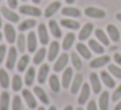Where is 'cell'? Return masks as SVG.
Here are the masks:
<instances>
[{
  "mask_svg": "<svg viewBox=\"0 0 121 110\" xmlns=\"http://www.w3.org/2000/svg\"><path fill=\"white\" fill-rule=\"evenodd\" d=\"M89 79H90V86H91L94 93L99 94L100 92H102V80H100L99 75H98L96 73H91L89 76Z\"/></svg>",
  "mask_w": 121,
  "mask_h": 110,
  "instance_id": "obj_1",
  "label": "cell"
},
{
  "mask_svg": "<svg viewBox=\"0 0 121 110\" xmlns=\"http://www.w3.org/2000/svg\"><path fill=\"white\" fill-rule=\"evenodd\" d=\"M66 65H68V55L66 53H63L57 57L55 65H53V71L55 73H60V71L65 70L66 69Z\"/></svg>",
  "mask_w": 121,
  "mask_h": 110,
  "instance_id": "obj_2",
  "label": "cell"
},
{
  "mask_svg": "<svg viewBox=\"0 0 121 110\" xmlns=\"http://www.w3.org/2000/svg\"><path fill=\"white\" fill-rule=\"evenodd\" d=\"M37 45H38V40H37V34L34 31H30L27 34L26 38V48L30 53L37 52Z\"/></svg>",
  "mask_w": 121,
  "mask_h": 110,
  "instance_id": "obj_3",
  "label": "cell"
},
{
  "mask_svg": "<svg viewBox=\"0 0 121 110\" xmlns=\"http://www.w3.org/2000/svg\"><path fill=\"white\" fill-rule=\"evenodd\" d=\"M20 13L26 14V16H31V17H39L40 14H42V11H40L38 7L22 5V7H20Z\"/></svg>",
  "mask_w": 121,
  "mask_h": 110,
  "instance_id": "obj_4",
  "label": "cell"
},
{
  "mask_svg": "<svg viewBox=\"0 0 121 110\" xmlns=\"http://www.w3.org/2000/svg\"><path fill=\"white\" fill-rule=\"evenodd\" d=\"M4 35H5L7 42L11 43V44H13V43L16 42V39H17L16 30H14V27L12 26L11 24H5V25H4Z\"/></svg>",
  "mask_w": 121,
  "mask_h": 110,
  "instance_id": "obj_5",
  "label": "cell"
},
{
  "mask_svg": "<svg viewBox=\"0 0 121 110\" xmlns=\"http://www.w3.org/2000/svg\"><path fill=\"white\" fill-rule=\"evenodd\" d=\"M17 48L14 47H11L9 48V52L7 55V69L8 70H12L16 65V61H17Z\"/></svg>",
  "mask_w": 121,
  "mask_h": 110,
  "instance_id": "obj_6",
  "label": "cell"
},
{
  "mask_svg": "<svg viewBox=\"0 0 121 110\" xmlns=\"http://www.w3.org/2000/svg\"><path fill=\"white\" fill-rule=\"evenodd\" d=\"M38 38H39V42L42 43V45H46L50 43V35L47 31V26L44 24H40L38 26Z\"/></svg>",
  "mask_w": 121,
  "mask_h": 110,
  "instance_id": "obj_7",
  "label": "cell"
},
{
  "mask_svg": "<svg viewBox=\"0 0 121 110\" xmlns=\"http://www.w3.org/2000/svg\"><path fill=\"white\" fill-rule=\"evenodd\" d=\"M59 51H60V44H59L57 40H53L50 44V48H48V52H47L48 61H55L56 58H57Z\"/></svg>",
  "mask_w": 121,
  "mask_h": 110,
  "instance_id": "obj_8",
  "label": "cell"
},
{
  "mask_svg": "<svg viewBox=\"0 0 121 110\" xmlns=\"http://www.w3.org/2000/svg\"><path fill=\"white\" fill-rule=\"evenodd\" d=\"M85 14L91 18H104L105 17V12L103 9L95 8V7H87L85 9Z\"/></svg>",
  "mask_w": 121,
  "mask_h": 110,
  "instance_id": "obj_9",
  "label": "cell"
},
{
  "mask_svg": "<svg viewBox=\"0 0 121 110\" xmlns=\"http://www.w3.org/2000/svg\"><path fill=\"white\" fill-rule=\"evenodd\" d=\"M92 30H94V25H92V24H86V25H85V26L81 29L79 34H78L79 42H85V40L89 39L90 35L92 34Z\"/></svg>",
  "mask_w": 121,
  "mask_h": 110,
  "instance_id": "obj_10",
  "label": "cell"
},
{
  "mask_svg": "<svg viewBox=\"0 0 121 110\" xmlns=\"http://www.w3.org/2000/svg\"><path fill=\"white\" fill-rule=\"evenodd\" d=\"M109 56H99L98 58H95V60H92L91 62H90V67L91 69H99V67H103L104 65H108L109 63Z\"/></svg>",
  "mask_w": 121,
  "mask_h": 110,
  "instance_id": "obj_11",
  "label": "cell"
},
{
  "mask_svg": "<svg viewBox=\"0 0 121 110\" xmlns=\"http://www.w3.org/2000/svg\"><path fill=\"white\" fill-rule=\"evenodd\" d=\"M89 96H90V86H89V83L82 84L81 92H79V96H78V104L79 105H85L87 101H89Z\"/></svg>",
  "mask_w": 121,
  "mask_h": 110,
  "instance_id": "obj_12",
  "label": "cell"
},
{
  "mask_svg": "<svg viewBox=\"0 0 121 110\" xmlns=\"http://www.w3.org/2000/svg\"><path fill=\"white\" fill-rule=\"evenodd\" d=\"M73 79V69L72 67H66L63 73V79H61V87L63 88H68L72 83Z\"/></svg>",
  "mask_w": 121,
  "mask_h": 110,
  "instance_id": "obj_13",
  "label": "cell"
},
{
  "mask_svg": "<svg viewBox=\"0 0 121 110\" xmlns=\"http://www.w3.org/2000/svg\"><path fill=\"white\" fill-rule=\"evenodd\" d=\"M48 75H50V65H47V63H42L39 71H38V83L43 84L46 80H47Z\"/></svg>",
  "mask_w": 121,
  "mask_h": 110,
  "instance_id": "obj_14",
  "label": "cell"
},
{
  "mask_svg": "<svg viewBox=\"0 0 121 110\" xmlns=\"http://www.w3.org/2000/svg\"><path fill=\"white\" fill-rule=\"evenodd\" d=\"M82 84H83V76H82L81 74H77V75L74 76L73 82H72L70 92L73 94H77V93H78V91L82 88Z\"/></svg>",
  "mask_w": 121,
  "mask_h": 110,
  "instance_id": "obj_15",
  "label": "cell"
},
{
  "mask_svg": "<svg viewBox=\"0 0 121 110\" xmlns=\"http://www.w3.org/2000/svg\"><path fill=\"white\" fill-rule=\"evenodd\" d=\"M22 96H24V100L26 101L27 106L30 109H37V100H35L34 94L29 91V89H24L22 91Z\"/></svg>",
  "mask_w": 121,
  "mask_h": 110,
  "instance_id": "obj_16",
  "label": "cell"
},
{
  "mask_svg": "<svg viewBox=\"0 0 121 110\" xmlns=\"http://www.w3.org/2000/svg\"><path fill=\"white\" fill-rule=\"evenodd\" d=\"M1 14H3V17H5V18L8 20L9 22H13V24H16V22L20 21L18 14L14 13L12 9L7 8V7H3V8H1Z\"/></svg>",
  "mask_w": 121,
  "mask_h": 110,
  "instance_id": "obj_17",
  "label": "cell"
},
{
  "mask_svg": "<svg viewBox=\"0 0 121 110\" xmlns=\"http://www.w3.org/2000/svg\"><path fill=\"white\" fill-rule=\"evenodd\" d=\"M48 84H50V88H51V91H52L53 93H59V92H60L61 83H60V80H59L57 75H55V74L50 75V79H48Z\"/></svg>",
  "mask_w": 121,
  "mask_h": 110,
  "instance_id": "obj_18",
  "label": "cell"
},
{
  "mask_svg": "<svg viewBox=\"0 0 121 110\" xmlns=\"http://www.w3.org/2000/svg\"><path fill=\"white\" fill-rule=\"evenodd\" d=\"M34 94L40 100V102H42V104H44V105L50 104V98H48L47 93H46V91L42 88V87H39V86L34 87Z\"/></svg>",
  "mask_w": 121,
  "mask_h": 110,
  "instance_id": "obj_19",
  "label": "cell"
},
{
  "mask_svg": "<svg viewBox=\"0 0 121 110\" xmlns=\"http://www.w3.org/2000/svg\"><path fill=\"white\" fill-rule=\"evenodd\" d=\"M107 35L109 36V39L115 43H117L118 40H120V31H118V29L115 25H108L107 26Z\"/></svg>",
  "mask_w": 121,
  "mask_h": 110,
  "instance_id": "obj_20",
  "label": "cell"
},
{
  "mask_svg": "<svg viewBox=\"0 0 121 110\" xmlns=\"http://www.w3.org/2000/svg\"><path fill=\"white\" fill-rule=\"evenodd\" d=\"M108 107H109V93L107 91H103L99 96V109L108 110Z\"/></svg>",
  "mask_w": 121,
  "mask_h": 110,
  "instance_id": "obj_21",
  "label": "cell"
},
{
  "mask_svg": "<svg viewBox=\"0 0 121 110\" xmlns=\"http://www.w3.org/2000/svg\"><path fill=\"white\" fill-rule=\"evenodd\" d=\"M100 80H102L108 88H115V86H116L115 79L109 75L108 71H100Z\"/></svg>",
  "mask_w": 121,
  "mask_h": 110,
  "instance_id": "obj_22",
  "label": "cell"
},
{
  "mask_svg": "<svg viewBox=\"0 0 121 110\" xmlns=\"http://www.w3.org/2000/svg\"><path fill=\"white\" fill-rule=\"evenodd\" d=\"M60 8H61V3H60V1H59V0H57V1H53V3H51L50 5L46 8L44 16L47 17V18H50V17H52Z\"/></svg>",
  "mask_w": 121,
  "mask_h": 110,
  "instance_id": "obj_23",
  "label": "cell"
},
{
  "mask_svg": "<svg viewBox=\"0 0 121 110\" xmlns=\"http://www.w3.org/2000/svg\"><path fill=\"white\" fill-rule=\"evenodd\" d=\"M48 27H50L51 34H52L53 36L56 38V39H59V38H61V36H63V32H61V29L59 27V24L55 21V20H51V21L48 22Z\"/></svg>",
  "mask_w": 121,
  "mask_h": 110,
  "instance_id": "obj_24",
  "label": "cell"
},
{
  "mask_svg": "<svg viewBox=\"0 0 121 110\" xmlns=\"http://www.w3.org/2000/svg\"><path fill=\"white\" fill-rule=\"evenodd\" d=\"M76 48H77L78 55H81L83 58H86V60H90V58H91V52H90L89 47H87L86 44H83V43L81 42L76 45Z\"/></svg>",
  "mask_w": 121,
  "mask_h": 110,
  "instance_id": "obj_25",
  "label": "cell"
},
{
  "mask_svg": "<svg viewBox=\"0 0 121 110\" xmlns=\"http://www.w3.org/2000/svg\"><path fill=\"white\" fill-rule=\"evenodd\" d=\"M46 55H47V51H46V48H44V47L39 48V49L35 52L34 58H33V62H34L35 65H40V63L43 62V60H44Z\"/></svg>",
  "mask_w": 121,
  "mask_h": 110,
  "instance_id": "obj_26",
  "label": "cell"
},
{
  "mask_svg": "<svg viewBox=\"0 0 121 110\" xmlns=\"http://www.w3.org/2000/svg\"><path fill=\"white\" fill-rule=\"evenodd\" d=\"M9 102H11V96L7 91H4L0 94V110H8Z\"/></svg>",
  "mask_w": 121,
  "mask_h": 110,
  "instance_id": "obj_27",
  "label": "cell"
},
{
  "mask_svg": "<svg viewBox=\"0 0 121 110\" xmlns=\"http://www.w3.org/2000/svg\"><path fill=\"white\" fill-rule=\"evenodd\" d=\"M89 48L92 51V52L98 53V55H103V53H104V47H103L102 44H99L98 40L90 39L89 40Z\"/></svg>",
  "mask_w": 121,
  "mask_h": 110,
  "instance_id": "obj_28",
  "label": "cell"
},
{
  "mask_svg": "<svg viewBox=\"0 0 121 110\" xmlns=\"http://www.w3.org/2000/svg\"><path fill=\"white\" fill-rule=\"evenodd\" d=\"M74 40H76V35L73 34V32H69V34L65 35V38H64L63 40V49L64 51H68L72 48V45H73Z\"/></svg>",
  "mask_w": 121,
  "mask_h": 110,
  "instance_id": "obj_29",
  "label": "cell"
},
{
  "mask_svg": "<svg viewBox=\"0 0 121 110\" xmlns=\"http://www.w3.org/2000/svg\"><path fill=\"white\" fill-rule=\"evenodd\" d=\"M95 36H96L98 40H99V43H102L103 45H109V38H108V35L105 34L102 29L95 30Z\"/></svg>",
  "mask_w": 121,
  "mask_h": 110,
  "instance_id": "obj_30",
  "label": "cell"
},
{
  "mask_svg": "<svg viewBox=\"0 0 121 110\" xmlns=\"http://www.w3.org/2000/svg\"><path fill=\"white\" fill-rule=\"evenodd\" d=\"M35 80V69L33 66H30L26 70V74H25V84L26 86H33Z\"/></svg>",
  "mask_w": 121,
  "mask_h": 110,
  "instance_id": "obj_31",
  "label": "cell"
},
{
  "mask_svg": "<svg viewBox=\"0 0 121 110\" xmlns=\"http://www.w3.org/2000/svg\"><path fill=\"white\" fill-rule=\"evenodd\" d=\"M61 13L66 17H79L81 16V11L74 8V7H65V8H63Z\"/></svg>",
  "mask_w": 121,
  "mask_h": 110,
  "instance_id": "obj_32",
  "label": "cell"
},
{
  "mask_svg": "<svg viewBox=\"0 0 121 110\" xmlns=\"http://www.w3.org/2000/svg\"><path fill=\"white\" fill-rule=\"evenodd\" d=\"M61 26L66 27V29H70V30H78L79 29V24L74 20H69V18H64L60 21Z\"/></svg>",
  "mask_w": 121,
  "mask_h": 110,
  "instance_id": "obj_33",
  "label": "cell"
},
{
  "mask_svg": "<svg viewBox=\"0 0 121 110\" xmlns=\"http://www.w3.org/2000/svg\"><path fill=\"white\" fill-rule=\"evenodd\" d=\"M29 61H30V57L27 55L21 56V58H20L18 62H17V70H18L20 73L25 71V70H26V67H27V65H29Z\"/></svg>",
  "mask_w": 121,
  "mask_h": 110,
  "instance_id": "obj_34",
  "label": "cell"
},
{
  "mask_svg": "<svg viewBox=\"0 0 121 110\" xmlns=\"http://www.w3.org/2000/svg\"><path fill=\"white\" fill-rule=\"evenodd\" d=\"M37 25V21L35 20H25V21H22L21 24L18 25V30L20 31H26V30H30L33 29V27Z\"/></svg>",
  "mask_w": 121,
  "mask_h": 110,
  "instance_id": "obj_35",
  "label": "cell"
},
{
  "mask_svg": "<svg viewBox=\"0 0 121 110\" xmlns=\"http://www.w3.org/2000/svg\"><path fill=\"white\" fill-rule=\"evenodd\" d=\"M9 75L7 73V70L4 69H0V86L3 88H8L9 87Z\"/></svg>",
  "mask_w": 121,
  "mask_h": 110,
  "instance_id": "obj_36",
  "label": "cell"
},
{
  "mask_svg": "<svg viewBox=\"0 0 121 110\" xmlns=\"http://www.w3.org/2000/svg\"><path fill=\"white\" fill-rule=\"evenodd\" d=\"M22 84H24V82H22L21 76L17 75V74H16V75H13V78H12V89H13L14 92L21 91Z\"/></svg>",
  "mask_w": 121,
  "mask_h": 110,
  "instance_id": "obj_37",
  "label": "cell"
},
{
  "mask_svg": "<svg viewBox=\"0 0 121 110\" xmlns=\"http://www.w3.org/2000/svg\"><path fill=\"white\" fill-rule=\"evenodd\" d=\"M16 40H17V51L21 53L25 52V49H26V38L24 36V34H20Z\"/></svg>",
  "mask_w": 121,
  "mask_h": 110,
  "instance_id": "obj_38",
  "label": "cell"
},
{
  "mask_svg": "<svg viewBox=\"0 0 121 110\" xmlns=\"http://www.w3.org/2000/svg\"><path fill=\"white\" fill-rule=\"evenodd\" d=\"M70 60H72V63H73V67L76 69V70H81L82 69V61L76 52L70 53Z\"/></svg>",
  "mask_w": 121,
  "mask_h": 110,
  "instance_id": "obj_39",
  "label": "cell"
},
{
  "mask_svg": "<svg viewBox=\"0 0 121 110\" xmlns=\"http://www.w3.org/2000/svg\"><path fill=\"white\" fill-rule=\"evenodd\" d=\"M108 73L111 74V75L116 76V78L121 79V67H118L117 65H108Z\"/></svg>",
  "mask_w": 121,
  "mask_h": 110,
  "instance_id": "obj_40",
  "label": "cell"
},
{
  "mask_svg": "<svg viewBox=\"0 0 121 110\" xmlns=\"http://www.w3.org/2000/svg\"><path fill=\"white\" fill-rule=\"evenodd\" d=\"M12 110H22V101L20 96H14L12 100Z\"/></svg>",
  "mask_w": 121,
  "mask_h": 110,
  "instance_id": "obj_41",
  "label": "cell"
},
{
  "mask_svg": "<svg viewBox=\"0 0 121 110\" xmlns=\"http://www.w3.org/2000/svg\"><path fill=\"white\" fill-rule=\"evenodd\" d=\"M120 98H121V84L115 89V92H113V94H112V100H113V101H118Z\"/></svg>",
  "mask_w": 121,
  "mask_h": 110,
  "instance_id": "obj_42",
  "label": "cell"
},
{
  "mask_svg": "<svg viewBox=\"0 0 121 110\" xmlns=\"http://www.w3.org/2000/svg\"><path fill=\"white\" fill-rule=\"evenodd\" d=\"M7 53V47L4 44H0V63L4 61V57H5Z\"/></svg>",
  "mask_w": 121,
  "mask_h": 110,
  "instance_id": "obj_43",
  "label": "cell"
},
{
  "mask_svg": "<svg viewBox=\"0 0 121 110\" xmlns=\"http://www.w3.org/2000/svg\"><path fill=\"white\" fill-rule=\"evenodd\" d=\"M87 110H98L96 102H95L94 100H91V101L89 102V105H87Z\"/></svg>",
  "mask_w": 121,
  "mask_h": 110,
  "instance_id": "obj_44",
  "label": "cell"
},
{
  "mask_svg": "<svg viewBox=\"0 0 121 110\" xmlns=\"http://www.w3.org/2000/svg\"><path fill=\"white\" fill-rule=\"evenodd\" d=\"M8 4H9V7H11V9H14L18 5V0H8Z\"/></svg>",
  "mask_w": 121,
  "mask_h": 110,
  "instance_id": "obj_45",
  "label": "cell"
},
{
  "mask_svg": "<svg viewBox=\"0 0 121 110\" xmlns=\"http://www.w3.org/2000/svg\"><path fill=\"white\" fill-rule=\"evenodd\" d=\"M113 60H115V62L117 63V65L121 66V55L120 53H115V55H113Z\"/></svg>",
  "mask_w": 121,
  "mask_h": 110,
  "instance_id": "obj_46",
  "label": "cell"
},
{
  "mask_svg": "<svg viewBox=\"0 0 121 110\" xmlns=\"http://www.w3.org/2000/svg\"><path fill=\"white\" fill-rule=\"evenodd\" d=\"M115 110H121V100H120V102H117V105L115 106Z\"/></svg>",
  "mask_w": 121,
  "mask_h": 110,
  "instance_id": "obj_47",
  "label": "cell"
},
{
  "mask_svg": "<svg viewBox=\"0 0 121 110\" xmlns=\"http://www.w3.org/2000/svg\"><path fill=\"white\" fill-rule=\"evenodd\" d=\"M63 110H73V106H72V105H68V106H65Z\"/></svg>",
  "mask_w": 121,
  "mask_h": 110,
  "instance_id": "obj_48",
  "label": "cell"
},
{
  "mask_svg": "<svg viewBox=\"0 0 121 110\" xmlns=\"http://www.w3.org/2000/svg\"><path fill=\"white\" fill-rule=\"evenodd\" d=\"M116 18H117L118 21L121 22V13H117V14H116Z\"/></svg>",
  "mask_w": 121,
  "mask_h": 110,
  "instance_id": "obj_49",
  "label": "cell"
},
{
  "mask_svg": "<svg viewBox=\"0 0 121 110\" xmlns=\"http://www.w3.org/2000/svg\"><path fill=\"white\" fill-rule=\"evenodd\" d=\"M65 1H66V3H68V4H73L74 1H76V0H65Z\"/></svg>",
  "mask_w": 121,
  "mask_h": 110,
  "instance_id": "obj_50",
  "label": "cell"
},
{
  "mask_svg": "<svg viewBox=\"0 0 121 110\" xmlns=\"http://www.w3.org/2000/svg\"><path fill=\"white\" fill-rule=\"evenodd\" d=\"M33 3H35V4H39L40 3V0H31Z\"/></svg>",
  "mask_w": 121,
  "mask_h": 110,
  "instance_id": "obj_51",
  "label": "cell"
},
{
  "mask_svg": "<svg viewBox=\"0 0 121 110\" xmlns=\"http://www.w3.org/2000/svg\"><path fill=\"white\" fill-rule=\"evenodd\" d=\"M48 110H57V109H56V106H50V109H48Z\"/></svg>",
  "mask_w": 121,
  "mask_h": 110,
  "instance_id": "obj_52",
  "label": "cell"
},
{
  "mask_svg": "<svg viewBox=\"0 0 121 110\" xmlns=\"http://www.w3.org/2000/svg\"><path fill=\"white\" fill-rule=\"evenodd\" d=\"M37 110H46V109H44V107H43V106H40V107H38Z\"/></svg>",
  "mask_w": 121,
  "mask_h": 110,
  "instance_id": "obj_53",
  "label": "cell"
},
{
  "mask_svg": "<svg viewBox=\"0 0 121 110\" xmlns=\"http://www.w3.org/2000/svg\"><path fill=\"white\" fill-rule=\"evenodd\" d=\"M3 26V22H1V16H0V27Z\"/></svg>",
  "mask_w": 121,
  "mask_h": 110,
  "instance_id": "obj_54",
  "label": "cell"
},
{
  "mask_svg": "<svg viewBox=\"0 0 121 110\" xmlns=\"http://www.w3.org/2000/svg\"><path fill=\"white\" fill-rule=\"evenodd\" d=\"M1 39H3V34L0 32V42H1Z\"/></svg>",
  "mask_w": 121,
  "mask_h": 110,
  "instance_id": "obj_55",
  "label": "cell"
},
{
  "mask_svg": "<svg viewBox=\"0 0 121 110\" xmlns=\"http://www.w3.org/2000/svg\"><path fill=\"white\" fill-rule=\"evenodd\" d=\"M76 110H83V109H82V107H81V106H78V107H77V109H76Z\"/></svg>",
  "mask_w": 121,
  "mask_h": 110,
  "instance_id": "obj_56",
  "label": "cell"
},
{
  "mask_svg": "<svg viewBox=\"0 0 121 110\" xmlns=\"http://www.w3.org/2000/svg\"><path fill=\"white\" fill-rule=\"evenodd\" d=\"M22 1H26V0H22Z\"/></svg>",
  "mask_w": 121,
  "mask_h": 110,
  "instance_id": "obj_57",
  "label": "cell"
},
{
  "mask_svg": "<svg viewBox=\"0 0 121 110\" xmlns=\"http://www.w3.org/2000/svg\"><path fill=\"white\" fill-rule=\"evenodd\" d=\"M0 1H1V0H0Z\"/></svg>",
  "mask_w": 121,
  "mask_h": 110,
  "instance_id": "obj_58",
  "label": "cell"
}]
</instances>
